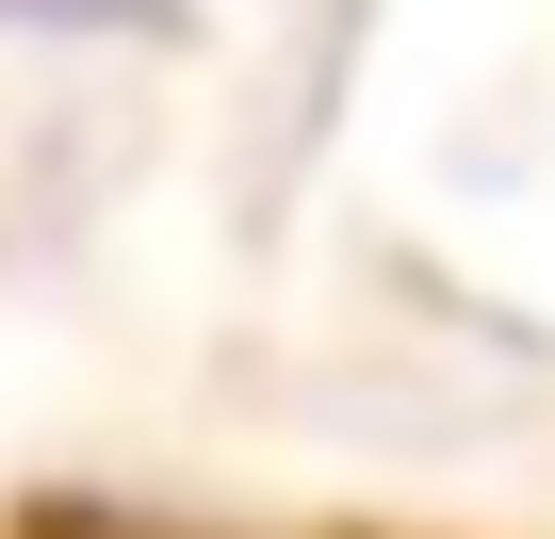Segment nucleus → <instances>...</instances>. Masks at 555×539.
I'll return each instance as SVG.
<instances>
[{
    "instance_id": "obj_1",
    "label": "nucleus",
    "mask_w": 555,
    "mask_h": 539,
    "mask_svg": "<svg viewBox=\"0 0 555 539\" xmlns=\"http://www.w3.org/2000/svg\"><path fill=\"white\" fill-rule=\"evenodd\" d=\"M0 17H50V34H115V17H164V0H0Z\"/></svg>"
}]
</instances>
